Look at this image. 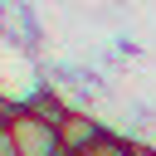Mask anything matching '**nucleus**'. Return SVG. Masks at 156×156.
<instances>
[{
    "instance_id": "f03ea898",
    "label": "nucleus",
    "mask_w": 156,
    "mask_h": 156,
    "mask_svg": "<svg viewBox=\"0 0 156 156\" xmlns=\"http://www.w3.org/2000/svg\"><path fill=\"white\" fill-rule=\"evenodd\" d=\"M107 132L93 122V117H83V112H68L63 122H58V146H63V156H83L93 141H102Z\"/></svg>"
},
{
    "instance_id": "7ed1b4c3",
    "label": "nucleus",
    "mask_w": 156,
    "mask_h": 156,
    "mask_svg": "<svg viewBox=\"0 0 156 156\" xmlns=\"http://www.w3.org/2000/svg\"><path fill=\"white\" fill-rule=\"evenodd\" d=\"M83 156H132V146H127L122 136H112V132H107V136H102V141H93Z\"/></svg>"
},
{
    "instance_id": "20e7f679",
    "label": "nucleus",
    "mask_w": 156,
    "mask_h": 156,
    "mask_svg": "<svg viewBox=\"0 0 156 156\" xmlns=\"http://www.w3.org/2000/svg\"><path fill=\"white\" fill-rule=\"evenodd\" d=\"M132 156H156V151L151 146H132Z\"/></svg>"
},
{
    "instance_id": "f257e3e1",
    "label": "nucleus",
    "mask_w": 156,
    "mask_h": 156,
    "mask_svg": "<svg viewBox=\"0 0 156 156\" xmlns=\"http://www.w3.org/2000/svg\"><path fill=\"white\" fill-rule=\"evenodd\" d=\"M5 127H10L15 156H63V146H58V127L44 122V117H34L29 107H15V112L5 117Z\"/></svg>"
}]
</instances>
